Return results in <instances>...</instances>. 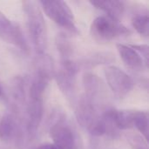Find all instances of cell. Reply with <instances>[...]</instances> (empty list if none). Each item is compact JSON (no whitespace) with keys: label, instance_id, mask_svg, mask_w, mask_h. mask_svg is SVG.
<instances>
[{"label":"cell","instance_id":"3957f363","mask_svg":"<svg viewBox=\"0 0 149 149\" xmlns=\"http://www.w3.org/2000/svg\"><path fill=\"white\" fill-rule=\"evenodd\" d=\"M38 4L46 16L56 24L72 34H79L74 16L66 2L62 0H43Z\"/></svg>","mask_w":149,"mask_h":149},{"label":"cell","instance_id":"7c38bea8","mask_svg":"<svg viewBox=\"0 0 149 149\" xmlns=\"http://www.w3.org/2000/svg\"><path fill=\"white\" fill-rule=\"evenodd\" d=\"M20 134L16 118L11 113H6L0 121V140L10 143L17 141Z\"/></svg>","mask_w":149,"mask_h":149},{"label":"cell","instance_id":"9a60e30c","mask_svg":"<svg viewBox=\"0 0 149 149\" xmlns=\"http://www.w3.org/2000/svg\"><path fill=\"white\" fill-rule=\"evenodd\" d=\"M136 111L128 110H114L113 119L115 125L119 130H127L134 128V120Z\"/></svg>","mask_w":149,"mask_h":149},{"label":"cell","instance_id":"603a6c76","mask_svg":"<svg viewBox=\"0 0 149 149\" xmlns=\"http://www.w3.org/2000/svg\"><path fill=\"white\" fill-rule=\"evenodd\" d=\"M2 97H3V89L0 86V98H2Z\"/></svg>","mask_w":149,"mask_h":149},{"label":"cell","instance_id":"8992f818","mask_svg":"<svg viewBox=\"0 0 149 149\" xmlns=\"http://www.w3.org/2000/svg\"><path fill=\"white\" fill-rule=\"evenodd\" d=\"M0 39L28 53L29 45L19 25L0 11Z\"/></svg>","mask_w":149,"mask_h":149},{"label":"cell","instance_id":"6da1fadb","mask_svg":"<svg viewBox=\"0 0 149 149\" xmlns=\"http://www.w3.org/2000/svg\"><path fill=\"white\" fill-rule=\"evenodd\" d=\"M26 18V26L31 43L38 55L44 54L47 48V29L43 12L38 3L34 1L22 2Z\"/></svg>","mask_w":149,"mask_h":149},{"label":"cell","instance_id":"ac0fdd59","mask_svg":"<svg viewBox=\"0 0 149 149\" xmlns=\"http://www.w3.org/2000/svg\"><path fill=\"white\" fill-rule=\"evenodd\" d=\"M132 25L142 37L148 38L149 34V17L147 13L136 14L132 18Z\"/></svg>","mask_w":149,"mask_h":149},{"label":"cell","instance_id":"ffe728a7","mask_svg":"<svg viewBox=\"0 0 149 149\" xmlns=\"http://www.w3.org/2000/svg\"><path fill=\"white\" fill-rule=\"evenodd\" d=\"M142 58L146 67H148V45H129Z\"/></svg>","mask_w":149,"mask_h":149},{"label":"cell","instance_id":"2e32d148","mask_svg":"<svg viewBox=\"0 0 149 149\" xmlns=\"http://www.w3.org/2000/svg\"><path fill=\"white\" fill-rule=\"evenodd\" d=\"M55 43H56L57 50L60 55V61L72 59L73 48L68 36L65 33H62V32L58 33L56 36Z\"/></svg>","mask_w":149,"mask_h":149},{"label":"cell","instance_id":"ba28073f","mask_svg":"<svg viewBox=\"0 0 149 149\" xmlns=\"http://www.w3.org/2000/svg\"><path fill=\"white\" fill-rule=\"evenodd\" d=\"M53 145L58 149H73L75 148V136L72 129L63 121H57L50 130Z\"/></svg>","mask_w":149,"mask_h":149},{"label":"cell","instance_id":"30bf717a","mask_svg":"<svg viewBox=\"0 0 149 149\" xmlns=\"http://www.w3.org/2000/svg\"><path fill=\"white\" fill-rule=\"evenodd\" d=\"M116 46L120 57L127 67L134 71H142L144 68H147L141 55L129 45L117 44Z\"/></svg>","mask_w":149,"mask_h":149},{"label":"cell","instance_id":"d6986e66","mask_svg":"<svg viewBox=\"0 0 149 149\" xmlns=\"http://www.w3.org/2000/svg\"><path fill=\"white\" fill-rule=\"evenodd\" d=\"M10 89L12 99L17 103H23L24 101V87L23 86V79L19 76L13 79Z\"/></svg>","mask_w":149,"mask_h":149},{"label":"cell","instance_id":"44dd1931","mask_svg":"<svg viewBox=\"0 0 149 149\" xmlns=\"http://www.w3.org/2000/svg\"><path fill=\"white\" fill-rule=\"evenodd\" d=\"M131 144L134 149H148V145L139 137H134Z\"/></svg>","mask_w":149,"mask_h":149},{"label":"cell","instance_id":"277c9868","mask_svg":"<svg viewBox=\"0 0 149 149\" xmlns=\"http://www.w3.org/2000/svg\"><path fill=\"white\" fill-rule=\"evenodd\" d=\"M104 74L110 90L119 99L127 97L134 87V79L115 65L106 66Z\"/></svg>","mask_w":149,"mask_h":149},{"label":"cell","instance_id":"4fadbf2b","mask_svg":"<svg viewBox=\"0 0 149 149\" xmlns=\"http://www.w3.org/2000/svg\"><path fill=\"white\" fill-rule=\"evenodd\" d=\"M115 60L113 54L111 52H94L82 59L81 63H78L79 66L82 65L85 68H92L100 65H107Z\"/></svg>","mask_w":149,"mask_h":149},{"label":"cell","instance_id":"7a4b0ae2","mask_svg":"<svg viewBox=\"0 0 149 149\" xmlns=\"http://www.w3.org/2000/svg\"><path fill=\"white\" fill-rule=\"evenodd\" d=\"M92 38L98 43H109L117 38L129 36L131 31L125 25L107 16H99L92 23L90 28Z\"/></svg>","mask_w":149,"mask_h":149},{"label":"cell","instance_id":"8fae6325","mask_svg":"<svg viewBox=\"0 0 149 149\" xmlns=\"http://www.w3.org/2000/svg\"><path fill=\"white\" fill-rule=\"evenodd\" d=\"M90 3L95 8L103 10L107 17L120 21L126 10L125 3L118 0H93L90 1Z\"/></svg>","mask_w":149,"mask_h":149},{"label":"cell","instance_id":"7402d4cb","mask_svg":"<svg viewBox=\"0 0 149 149\" xmlns=\"http://www.w3.org/2000/svg\"><path fill=\"white\" fill-rule=\"evenodd\" d=\"M36 149H58L55 145L53 144H44L39 146L38 148H37Z\"/></svg>","mask_w":149,"mask_h":149},{"label":"cell","instance_id":"5b68a950","mask_svg":"<svg viewBox=\"0 0 149 149\" xmlns=\"http://www.w3.org/2000/svg\"><path fill=\"white\" fill-rule=\"evenodd\" d=\"M79 66L74 60L60 61V69L55 74V79L60 91L69 100H74L76 94V76Z\"/></svg>","mask_w":149,"mask_h":149},{"label":"cell","instance_id":"9c48e42d","mask_svg":"<svg viewBox=\"0 0 149 149\" xmlns=\"http://www.w3.org/2000/svg\"><path fill=\"white\" fill-rule=\"evenodd\" d=\"M27 124L26 130L28 136L33 138L42 122L44 113L43 100L29 99L27 104Z\"/></svg>","mask_w":149,"mask_h":149},{"label":"cell","instance_id":"e0dca14e","mask_svg":"<svg viewBox=\"0 0 149 149\" xmlns=\"http://www.w3.org/2000/svg\"><path fill=\"white\" fill-rule=\"evenodd\" d=\"M148 113L147 112L136 111L134 120V127H135L142 134L146 141H148Z\"/></svg>","mask_w":149,"mask_h":149},{"label":"cell","instance_id":"5bb4252c","mask_svg":"<svg viewBox=\"0 0 149 149\" xmlns=\"http://www.w3.org/2000/svg\"><path fill=\"white\" fill-rule=\"evenodd\" d=\"M83 84L85 87V94L96 100L101 91V80L95 74L87 72L84 75Z\"/></svg>","mask_w":149,"mask_h":149},{"label":"cell","instance_id":"52a82bcc","mask_svg":"<svg viewBox=\"0 0 149 149\" xmlns=\"http://www.w3.org/2000/svg\"><path fill=\"white\" fill-rule=\"evenodd\" d=\"M76 118L79 124L89 131L100 118L98 113L96 100L86 94L82 95L76 107Z\"/></svg>","mask_w":149,"mask_h":149}]
</instances>
